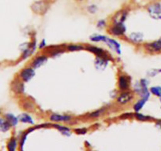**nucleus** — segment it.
Returning a JSON list of instances; mask_svg holds the SVG:
<instances>
[{
    "instance_id": "1",
    "label": "nucleus",
    "mask_w": 161,
    "mask_h": 151,
    "mask_svg": "<svg viewBox=\"0 0 161 151\" xmlns=\"http://www.w3.org/2000/svg\"><path fill=\"white\" fill-rule=\"evenodd\" d=\"M147 12L149 16L155 20H161V3L153 2L148 4L146 7Z\"/></svg>"
},
{
    "instance_id": "2",
    "label": "nucleus",
    "mask_w": 161,
    "mask_h": 151,
    "mask_svg": "<svg viewBox=\"0 0 161 151\" xmlns=\"http://www.w3.org/2000/svg\"><path fill=\"white\" fill-rule=\"evenodd\" d=\"M49 3L46 0H39L36 1L31 6L32 11L37 14H44L49 9Z\"/></svg>"
},
{
    "instance_id": "3",
    "label": "nucleus",
    "mask_w": 161,
    "mask_h": 151,
    "mask_svg": "<svg viewBox=\"0 0 161 151\" xmlns=\"http://www.w3.org/2000/svg\"><path fill=\"white\" fill-rule=\"evenodd\" d=\"M134 98V91H131L129 90L124 91H122L118 95L117 98H116V102L119 105H120V106H125V105H127L128 103L133 101Z\"/></svg>"
},
{
    "instance_id": "4",
    "label": "nucleus",
    "mask_w": 161,
    "mask_h": 151,
    "mask_svg": "<svg viewBox=\"0 0 161 151\" xmlns=\"http://www.w3.org/2000/svg\"><path fill=\"white\" fill-rule=\"evenodd\" d=\"M108 31L114 36H123L126 33V28L124 23H112L109 26Z\"/></svg>"
},
{
    "instance_id": "5",
    "label": "nucleus",
    "mask_w": 161,
    "mask_h": 151,
    "mask_svg": "<svg viewBox=\"0 0 161 151\" xmlns=\"http://www.w3.org/2000/svg\"><path fill=\"white\" fill-rule=\"evenodd\" d=\"M34 76H35V71H34L33 68L32 66H27V67L24 68L20 71L18 75V77L22 82L27 83L32 79Z\"/></svg>"
},
{
    "instance_id": "6",
    "label": "nucleus",
    "mask_w": 161,
    "mask_h": 151,
    "mask_svg": "<svg viewBox=\"0 0 161 151\" xmlns=\"http://www.w3.org/2000/svg\"><path fill=\"white\" fill-rule=\"evenodd\" d=\"M85 49H86V50H87L88 51L94 54V55H95L97 58H104V59H107L109 61V59H110L109 55H108V54L104 50H103L102 48L95 47V46L88 45V46H86V47H85Z\"/></svg>"
},
{
    "instance_id": "7",
    "label": "nucleus",
    "mask_w": 161,
    "mask_h": 151,
    "mask_svg": "<svg viewBox=\"0 0 161 151\" xmlns=\"http://www.w3.org/2000/svg\"><path fill=\"white\" fill-rule=\"evenodd\" d=\"M10 87H11V91L15 95H22L25 92L24 82H22L18 76L11 82Z\"/></svg>"
},
{
    "instance_id": "8",
    "label": "nucleus",
    "mask_w": 161,
    "mask_h": 151,
    "mask_svg": "<svg viewBox=\"0 0 161 151\" xmlns=\"http://www.w3.org/2000/svg\"><path fill=\"white\" fill-rule=\"evenodd\" d=\"M130 86V78L126 74H121L119 76L118 81V87L121 91L129 90Z\"/></svg>"
},
{
    "instance_id": "9",
    "label": "nucleus",
    "mask_w": 161,
    "mask_h": 151,
    "mask_svg": "<svg viewBox=\"0 0 161 151\" xmlns=\"http://www.w3.org/2000/svg\"><path fill=\"white\" fill-rule=\"evenodd\" d=\"M145 50L149 53H159L161 52V37L159 39L153 42L148 43L144 45Z\"/></svg>"
},
{
    "instance_id": "10",
    "label": "nucleus",
    "mask_w": 161,
    "mask_h": 151,
    "mask_svg": "<svg viewBox=\"0 0 161 151\" xmlns=\"http://www.w3.org/2000/svg\"><path fill=\"white\" fill-rule=\"evenodd\" d=\"M128 14H129V10L126 9H123L114 14V16L111 18L112 23H124L127 18Z\"/></svg>"
},
{
    "instance_id": "11",
    "label": "nucleus",
    "mask_w": 161,
    "mask_h": 151,
    "mask_svg": "<svg viewBox=\"0 0 161 151\" xmlns=\"http://www.w3.org/2000/svg\"><path fill=\"white\" fill-rule=\"evenodd\" d=\"M47 60V55L46 54H42V55H37L36 57L33 58V60L31 62V66L34 69L40 67L41 65L44 64Z\"/></svg>"
},
{
    "instance_id": "12",
    "label": "nucleus",
    "mask_w": 161,
    "mask_h": 151,
    "mask_svg": "<svg viewBox=\"0 0 161 151\" xmlns=\"http://www.w3.org/2000/svg\"><path fill=\"white\" fill-rule=\"evenodd\" d=\"M104 43H106V44L108 45V47L110 49H111L112 50H114V52L118 54V55H120L121 54V46L119 44V42L115 40L114 39H111L109 37L107 36L106 39H105Z\"/></svg>"
},
{
    "instance_id": "13",
    "label": "nucleus",
    "mask_w": 161,
    "mask_h": 151,
    "mask_svg": "<svg viewBox=\"0 0 161 151\" xmlns=\"http://www.w3.org/2000/svg\"><path fill=\"white\" fill-rule=\"evenodd\" d=\"M49 119L53 122H68V121L72 120V117L69 116V115H60L56 114V113H52L49 117Z\"/></svg>"
},
{
    "instance_id": "14",
    "label": "nucleus",
    "mask_w": 161,
    "mask_h": 151,
    "mask_svg": "<svg viewBox=\"0 0 161 151\" xmlns=\"http://www.w3.org/2000/svg\"><path fill=\"white\" fill-rule=\"evenodd\" d=\"M65 50H66V48H63L60 46H52V47H48L45 49V54L47 55L55 56V55L63 53Z\"/></svg>"
},
{
    "instance_id": "15",
    "label": "nucleus",
    "mask_w": 161,
    "mask_h": 151,
    "mask_svg": "<svg viewBox=\"0 0 161 151\" xmlns=\"http://www.w3.org/2000/svg\"><path fill=\"white\" fill-rule=\"evenodd\" d=\"M130 42L134 44H138L143 41V35L141 32H134L128 36Z\"/></svg>"
},
{
    "instance_id": "16",
    "label": "nucleus",
    "mask_w": 161,
    "mask_h": 151,
    "mask_svg": "<svg viewBox=\"0 0 161 151\" xmlns=\"http://www.w3.org/2000/svg\"><path fill=\"white\" fill-rule=\"evenodd\" d=\"M3 117H4V118H5V119L8 121L9 124H10V126H11V127H15V126L18 124V121H19L18 117H17L16 116H14L13 113H10V112L5 113Z\"/></svg>"
},
{
    "instance_id": "17",
    "label": "nucleus",
    "mask_w": 161,
    "mask_h": 151,
    "mask_svg": "<svg viewBox=\"0 0 161 151\" xmlns=\"http://www.w3.org/2000/svg\"><path fill=\"white\" fill-rule=\"evenodd\" d=\"M21 107L23 109H25V110L29 111H32L34 109H35V103L32 101H31L30 99L27 98V99H24L21 101Z\"/></svg>"
},
{
    "instance_id": "18",
    "label": "nucleus",
    "mask_w": 161,
    "mask_h": 151,
    "mask_svg": "<svg viewBox=\"0 0 161 151\" xmlns=\"http://www.w3.org/2000/svg\"><path fill=\"white\" fill-rule=\"evenodd\" d=\"M36 47V44L35 40H33L30 44L29 47H28V48H26L25 50L23 51L22 56H21V57H22V58H24V59H25V58H27L29 56V55H32V52H34V50H35Z\"/></svg>"
},
{
    "instance_id": "19",
    "label": "nucleus",
    "mask_w": 161,
    "mask_h": 151,
    "mask_svg": "<svg viewBox=\"0 0 161 151\" xmlns=\"http://www.w3.org/2000/svg\"><path fill=\"white\" fill-rule=\"evenodd\" d=\"M11 128L10 124H9L8 121L3 117L0 116V132H7L10 130V128Z\"/></svg>"
},
{
    "instance_id": "20",
    "label": "nucleus",
    "mask_w": 161,
    "mask_h": 151,
    "mask_svg": "<svg viewBox=\"0 0 161 151\" xmlns=\"http://www.w3.org/2000/svg\"><path fill=\"white\" fill-rule=\"evenodd\" d=\"M148 99L146 98H141V99L139 101H137L135 104L134 105V109L136 112H139L142 108L144 107V106L145 105V103L147 102Z\"/></svg>"
},
{
    "instance_id": "21",
    "label": "nucleus",
    "mask_w": 161,
    "mask_h": 151,
    "mask_svg": "<svg viewBox=\"0 0 161 151\" xmlns=\"http://www.w3.org/2000/svg\"><path fill=\"white\" fill-rule=\"evenodd\" d=\"M18 119H19V121L23 123H28V124H32L34 123L32 117L30 115L27 114V113H22V114H21L19 116V117H18Z\"/></svg>"
},
{
    "instance_id": "22",
    "label": "nucleus",
    "mask_w": 161,
    "mask_h": 151,
    "mask_svg": "<svg viewBox=\"0 0 161 151\" xmlns=\"http://www.w3.org/2000/svg\"><path fill=\"white\" fill-rule=\"evenodd\" d=\"M84 49H85L84 46L80 45V44H71L66 47V50H68V51H77V50H84Z\"/></svg>"
},
{
    "instance_id": "23",
    "label": "nucleus",
    "mask_w": 161,
    "mask_h": 151,
    "mask_svg": "<svg viewBox=\"0 0 161 151\" xmlns=\"http://www.w3.org/2000/svg\"><path fill=\"white\" fill-rule=\"evenodd\" d=\"M18 146V141L15 138H11L7 143V149L8 151H15Z\"/></svg>"
},
{
    "instance_id": "24",
    "label": "nucleus",
    "mask_w": 161,
    "mask_h": 151,
    "mask_svg": "<svg viewBox=\"0 0 161 151\" xmlns=\"http://www.w3.org/2000/svg\"><path fill=\"white\" fill-rule=\"evenodd\" d=\"M150 93L152 95H155V96H157L159 98L161 102V87L159 86H154V87H152L150 88Z\"/></svg>"
},
{
    "instance_id": "25",
    "label": "nucleus",
    "mask_w": 161,
    "mask_h": 151,
    "mask_svg": "<svg viewBox=\"0 0 161 151\" xmlns=\"http://www.w3.org/2000/svg\"><path fill=\"white\" fill-rule=\"evenodd\" d=\"M106 108H101V109H98L97 111H94V112H91L88 115V117L90 118H96V117H99L100 116L103 115L105 112H106Z\"/></svg>"
},
{
    "instance_id": "26",
    "label": "nucleus",
    "mask_w": 161,
    "mask_h": 151,
    "mask_svg": "<svg viewBox=\"0 0 161 151\" xmlns=\"http://www.w3.org/2000/svg\"><path fill=\"white\" fill-rule=\"evenodd\" d=\"M134 117H136L137 120H138V121H152V120L153 119V118L151 117L142 114V113H140L139 112H135V113H134Z\"/></svg>"
},
{
    "instance_id": "27",
    "label": "nucleus",
    "mask_w": 161,
    "mask_h": 151,
    "mask_svg": "<svg viewBox=\"0 0 161 151\" xmlns=\"http://www.w3.org/2000/svg\"><path fill=\"white\" fill-rule=\"evenodd\" d=\"M107 36L103 35H94L90 36V40L92 42H103L104 43L105 39H106Z\"/></svg>"
},
{
    "instance_id": "28",
    "label": "nucleus",
    "mask_w": 161,
    "mask_h": 151,
    "mask_svg": "<svg viewBox=\"0 0 161 151\" xmlns=\"http://www.w3.org/2000/svg\"><path fill=\"white\" fill-rule=\"evenodd\" d=\"M54 127L58 129V130H59L62 133L66 134V135H70V133H69V131H70V129H69V128H66V127H65V126H61V125H59V124H55V125H54Z\"/></svg>"
},
{
    "instance_id": "29",
    "label": "nucleus",
    "mask_w": 161,
    "mask_h": 151,
    "mask_svg": "<svg viewBox=\"0 0 161 151\" xmlns=\"http://www.w3.org/2000/svg\"><path fill=\"white\" fill-rule=\"evenodd\" d=\"M87 10L89 13L94 14V13H96L97 11H98V7H97V6L94 5V4H92V5L88 6Z\"/></svg>"
},
{
    "instance_id": "30",
    "label": "nucleus",
    "mask_w": 161,
    "mask_h": 151,
    "mask_svg": "<svg viewBox=\"0 0 161 151\" xmlns=\"http://www.w3.org/2000/svg\"><path fill=\"white\" fill-rule=\"evenodd\" d=\"M106 24H107V21H105V20L101 19L100 20V21H97V27L99 28V29H103V28H104L105 26H106Z\"/></svg>"
},
{
    "instance_id": "31",
    "label": "nucleus",
    "mask_w": 161,
    "mask_h": 151,
    "mask_svg": "<svg viewBox=\"0 0 161 151\" xmlns=\"http://www.w3.org/2000/svg\"><path fill=\"white\" fill-rule=\"evenodd\" d=\"M161 72V69H153L150 73H151V76H155L156 75H157L158 73H160Z\"/></svg>"
},
{
    "instance_id": "32",
    "label": "nucleus",
    "mask_w": 161,
    "mask_h": 151,
    "mask_svg": "<svg viewBox=\"0 0 161 151\" xmlns=\"http://www.w3.org/2000/svg\"><path fill=\"white\" fill-rule=\"evenodd\" d=\"M134 117V114H131V113H130V112H127V113H125V114L122 115V116L120 117V118H130V117Z\"/></svg>"
},
{
    "instance_id": "33",
    "label": "nucleus",
    "mask_w": 161,
    "mask_h": 151,
    "mask_svg": "<svg viewBox=\"0 0 161 151\" xmlns=\"http://www.w3.org/2000/svg\"><path fill=\"white\" fill-rule=\"evenodd\" d=\"M75 132L77 134H85L87 132V130L86 128H81V129H76Z\"/></svg>"
},
{
    "instance_id": "34",
    "label": "nucleus",
    "mask_w": 161,
    "mask_h": 151,
    "mask_svg": "<svg viewBox=\"0 0 161 151\" xmlns=\"http://www.w3.org/2000/svg\"><path fill=\"white\" fill-rule=\"evenodd\" d=\"M46 47V42H45V40H42L41 41V43H40V49H42V47L43 48H44V47Z\"/></svg>"
},
{
    "instance_id": "35",
    "label": "nucleus",
    "mask_w": 161,
    "mask_h": 151,
    "mask_svg": "<svg viewBox=\"0 0 161 151\" xmlns=\"http://www.w3.org/2000/svg\"><path fill=\"white\" fill-rule=\"evenodd\" d=\"M75 1H77V2H80V3H81V2H84L85 0H75Z\"/></svg>"
},
{
    "instance_id": "36",
    "label": "nucleus",
    "mask_w": 161,
    "mask_h": 151,
    "mask_svg": "<svg viewBox=\"0 0 161 151\" xmlns=\"http://www.w3.org/2000/svg\"><path fill=\"white\" fill-rule=\"evenodd\" d=\"M1 114H2V110L0 109V116H1Z\"/></svg>"
}]
</instances>
